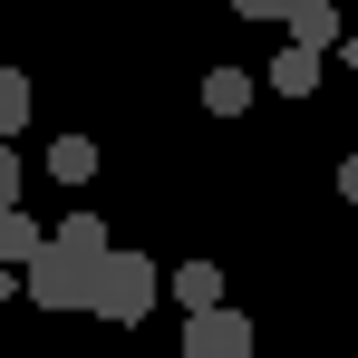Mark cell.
Here are the masks:
<instances>
[{
    "label": "cell",
    "mask_w": 358,
    "mask_h": 358,
    "mask_svg": "<svg viewBox=\"0 0 358 358\" xmlns=\"http://www.w3.org/2000/svg\"><path fill=\"white\" fill-rule=\"evenodd\" d=\"M0 213H20V145H0Z\"/></svg>",
    "instance_id": "obj_12"
},
{
    "label": "cell",
    "mask_w": 358,
    "mask_h": 358,
    "mask_svg": "<svg viewBox=\"0 0 358 358\" xmlns=\"http://www.w3.org/2000/svg\"><path fill=\"white\" fill-rule=\"evenodd\" d=\"M329 10H349V0H329Z\"/></svg>",
    "instance_id": "obj_15"
},
{
    "label": "cell",
    "mask_w": 358,
    "mask_h": 358,
    "mask_svg": "<svg viewBox=\"0 0 358 358\" xmlns=\"http://www.w3.org/2000/svg\"><path fill=\"white\" fill-rule=\"evenodd\" d=\"M203 107H213V117H242V107H252V78H242V68H203Z\"/></svg>",
    "instance_id": "obj_7"
},
{
    "label": "cell",
    "mask_w": 358,
    "mask_h": 358,
    "mask_svg": "<svg viewBox=\"0 0 358 358\" xmlns=\"http://www.w3.org/2000/svg\"><path fill=\"white\" fill-rule=\"evenodd\" d=\"M49 175H59V184H87V175H97V145H87V136H59V145H49Z\"/></svg>",
    "instance_id": "obj_9"
},
{
    "label": "cell",
    "mask_w": 358,
    "mask_h": 358,
    "mask_svg": "<svg viewBox=\"0 0 358 358\" xmlns=\"http://www.w3.org/2000/svg\"><path fill=\"white\" fill-rule=\"evenodd\" d=\"M20 126H29V78H20V68H0V145H10Z\"/></svg>",
    "instance_id": "obj_11"
},
{
    "label": "cell",
    "mask_w": 358,
    "mask_h": 358,
    "mask_svg": "<svg viewBox=\"0 0 358 358\" xmlns=\"http://www.w3.org/2000/svg\"><path fill=\"white\" fill-rule=\"evenodd\" d=\"M349 10H358V0H349Z\"/></svg>",
    "instance_id": "obj_17"
},
{
    "label": "cell",
    "mask_w": 358,
    "mask_h": 358,
    "mask_svg": "<svg viewBox=\"0 0 358 358\" xmlns=\"http://www.w3.org/2000/svg\"><path fill=\"white\" fill-rule=\"evenodd\" d=\"M97 271H107V262H87V252L49 242V252L29 262V300H39V310H97Z\"/></svg>",
    "instance_id": "obj_1"
},
{
    "label": "cell",
    "mask_w": 358,
    "mask_h": 358,
    "mask_svg": "<svg viewBox=\"0 0 358 358\" xmlns=\"http://www.w3.org/2000/svg\"><path fill=\"white\" fill-rule=\"evenodd\" d=\"M39 252H49V242H39V223H29V213H0V262H10V271H29Z\"/></svg>",
    "instance_id": "obj_6"
},
{
    "label": "cell",
    "mask_w": 358,
    "mask_h": 358,
    "mask_svg": "<svg viewBox=\"0 0 358 358\" xmlns=\"http://www.w3.org/2000/svg\"><path fill=\"white\" fill-rule=\"evenodd\" d=\"M233 10H242V20H291L300 0H233Z\"/></svg>",
    "instance_id": "obj_13"
},
{
    "label": "cell",
    "mask_w": 358,
    "mask_h": 358,
    "mask_svg": "<svg viewBox=\"0 0 358 358\" xmlns=\"http://www.w3.org/2000/svg\"><path fill=\"white\" fill-rule=\"evenodd\" d=\"M271 87H281V97H310V87H320V59H310V49H281V59H271Z\"/></svg>",
    "instance_id": "obj_10"
},
{
    "label": "cell",
    "mask_w": 358,
    "mask_h": 358,
    "mask_svg": "<svg viewBox=\"0 0 358 358\" xmlns=\"http://www.w3.org/2000/svg\"><path fill=\"white\" fill-rule=\"evenodd\" d=\"M339 203H358V155H339Z\"/></svg>",
    "instance_id": "obj_14"
},
{
    "label": "cell",
    "mask_w": 358,
    "mask_h": 358,
    "mask_svg": "<svg viewBox=\"0 0 358 358\" xmlns=\"http://www.w3.org/2000/svg\"><path fill=\"white\" fill-rule=\"evenodd\" d=\"M49 242H68V252H87V262H117V242H107V223H97V213H68V223H59Z\"/></svg>",
    "instance_id": "obj_8"
},
{
    "label": "cell",
    "mask_w": 358,
    "mask_h": 358,
    "mask_svg": "<svg viewBox=\"0 0 358 358\" xmlns=\"http://www.w3.org/2000/svg\"><path fill=\"white\" fill-rule=\"evenodd\" d=\"M281 29H291V49H310V59H320V49L339 39V10H329V0H300L291 20H281Z\"/></svg>",
    "instance_id": "obj_5"
},
{
    "label": "cell",
    "mask_w": 358,
    "mask_h": 358,
    "mask_svg": "<svg viewBox=\"0 0 358 358\" xmlns=\"http://www.w3.org/2000/svg\"><path fill=\"white\" fill-rule=\"evenodd\" d=\"M155 300H165V271H155L145 252H117V262L97 271V320H117V329H136Z\"/></svg>",
    "instance_id": "obj_2"
},
{
    "label": "cell",
    "mask_w": 358,
    "mask_h": 358,
    "mask_svg": "<svg viewBox=\"0 0 358 358\" xmlns=\"http://www.w3.org/2000/svg\"><path fill=\"white\" fill-rule=\"evenodd\" d=\"M165 291L184 300V320H213V310H233V300H223V262H184Z\"/></svg>",
    "instance_id": "obj_4"
},
{
    "label": "cell",
    "mask_w": 358,
    "mask_h": 358,
    "mask_svg": "<svg viewBox=\"0 0 358 358\" xmlns=\"http://www.w3.org/2000/svg\"><path fill=\"white\" fill-rule=\"evenodd\" d=\"M184 358H252V320H242V310L184 320Z\"/></svg>",
    "instance_id": "obj_3"
},
{
    "label": "cell",
    "mask_w": 358,
    "mask_h": 358,
    "mask_svg": "<svg viewBox=\"0 0 358 358\" xmlns=\"http://www.w3.org/2000/svg\"><path fill=\"white\" fill-rule=\"evenodd\" d=\"M349 68H358V49H349Z\"/></svg>",
    "instance_id": "obj_16"
}]
</instances>
